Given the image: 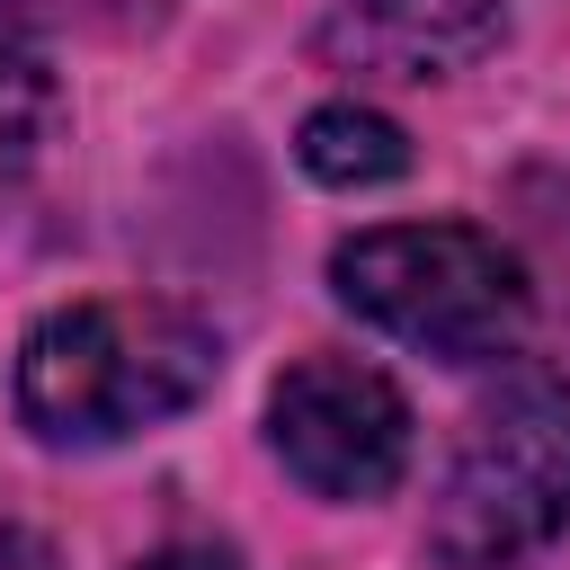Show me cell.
Returning a JSON list of instances; mask_svg holds the SVG:
<instances>
[{
    "label": "cell",
    "mask_w": 570,
    "mask_h": 570,
    "mask_svg": "<svg viewBox=\"0 0 570 570\" xmlns=\"http://www.w3.org/2000/svg\"><path fill=\"white\" fill-rule=\"evenodd\" d=\"M223 338L178 303H71L18 356V410L45 445H116L214 392Z\"/></svg>",
    "instance_id": "6da1fadb"
},
{
    "label": "cell",
    "mask_w": 570,
    "mask_h": 570,
    "mask_svg": "<svg viewBox=\"0 0 570 570\" xmlns=\"http://www.w3.org/2000/svg\"><path fill=\"white\" fill-rule=\"evenodd\" d=\"M561 517H570V383L552 365H508L445 463L428 552L445 570H499L552 543Z\"/></svg>",
    "instance_id": "7a4b0ae2"
},
{
    "label": "cell",
    "mask_w": 570,
    "mask_h": 570,
    "mask_svg": "<svg viewBox=\"0 0 570 570\" xmlns=\"http://www.w3.org/2000/svg\"><path fill=\"white\" fill-rule=\"evenodd\" d=\"M303 169L321 178V187H383V178H401L410 169V142H401V125L392 116H374V107H321V116H303Z\"/></svg>",
    "instance_id": "8992f818"
},
{
    "label": "cell",
    "mask_w": 570,
    "mask_h": 570,
    "mask_svg": "<svg viewBox=\"0 0 570 570\" xmlns=\"http://www.w3.org/2000/svg\"><path fill=\"white\" fill-rule=\"evenodd\" d=\"M267 436L303 490L383 499L410 463V401L356 356H303L267 392Z\"/></svg>",
    "instance_id": "277c9868"
},
{
    "label": "cell",
    "mask_w": 570,
    "mask_h": 570,
    "mask_svg": "<svg viewBox=\"0 0 570 570\" xmlns=\"http://www.w3.org/2000/svg\"><path fill=\"white\" fill-rule=\"evenodd\" d=\"M330 285H338L347 312H365L374 330H392V338H410V347H428L445 365L499 356L525 330V267L472 223L356 232V240H338Z\"/></svg>",
    "instance_id": "3957f363"
},
{
    "label": "cell",
    "mask_w": 570,
    "mask_h": 570,
    "mask_svg": "<svg viewBox=\"0 0 570 570\" xmlns=\"http://www.w3.org/2000/svg\"><path fill=\"white\" fill-rule=\"evenodd\" d=\"M508 27V0H347L330 18V53H356L365 71L392 80H436L472 53H490Z\"/></svg>",
    "instance_id": "5b68a950"
},
{
    "label": "cell",
    "mask_w": 570,
    "mask_h": 570,
    "mask_svg": "<svg viewBox=\"0 0 570 570\" xmlns=\"http://www.w3.org/2000/svg\"><path fill=\"white\" fill-rule=\"evenodd\" d=\"M142 570H240L232 552H214V543H169V552H151Z\"/></svg>",
    "instance_id": "52a82bcc"
}]
</instances>
